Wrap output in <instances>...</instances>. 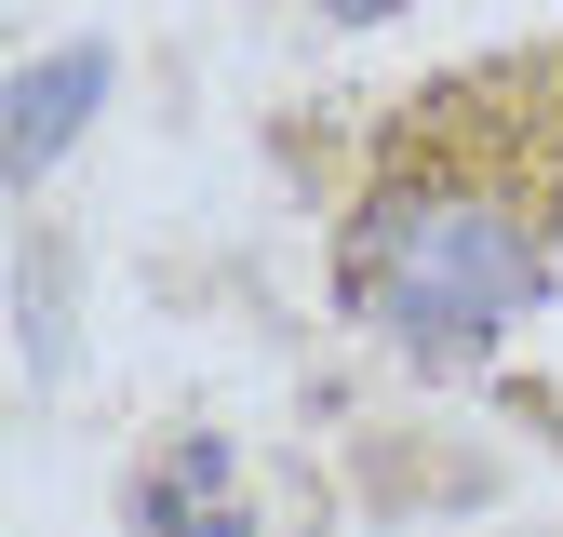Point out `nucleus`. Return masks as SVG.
Listing matches in <instances>:
<instances>
[{
  "label": "nucleus",
  "instance_id": "4",
  "mask_svg": "<svg viewBox=\"0 0 563 537\" xmlns=\"http://www.w3.org/2000/svg\"><path fill=\"white\" fill-rule=\"evenodd\" d=\"M322 14H335V28H376V14H402V0H322Z\"/></svg>",
  "mask_w": 563,
  "mask_h": 537
},
{
  "label": "nucleus",
  "instance_id": "2",
  "mask_svg": "<svg viewBox=\"0 0 563 537\" xmlns=\"http://www.w3.org/2000/svg\"><path fill=\"white\" fill-rule=\"evenodd\" d=\"M95 95H108V41H67V54H41L27 81H14V134H0V162H14V188L67 162V134L95 121Z\"/></svg>",
  "mask_w": 563,
  "mask_h": 537
},
{
  "label": "nucleus",
  "instance_id": "1",
  "mask_svg": "<svg viewBox=\"0 0 563 537\" xmlns=\"http://www.w3.org/2000/svg\"><path fill=\"white\" fill-rule=\"evenodd\" d=\"M563 268V188L537 149L497 134V81H443L416 95L402 149L376 162V188L349 201L335 283L376 336H402L416 363H470L550 296Z\"/></svg>",
  "mask_w": 563,
  "mask_h": 537
},
{
  "label": "nucleus",
  "instance_id": "3",
  "mask_svg": "<svg viewBox=\"0 0 563 537\" xmlns=\"http://www.w3.org/2000/svg\"><path fill=\"white\" fill-rule=\"evenodd\" d=\"M134 511H148L162 537H255V511H242V457H229L216 430H188L148 484H134Z\"/></svg>",
  "mask_w": 563,
  "mask_h": 537
}]
</instances>
